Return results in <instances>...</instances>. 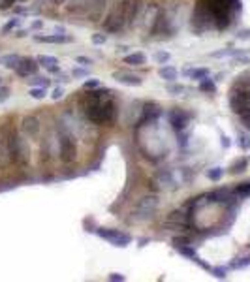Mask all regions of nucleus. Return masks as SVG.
Instances as JSON below:
<instances>
[{
	"label": "nucleus",
	"instance_id": "26",
	"mask_svg": "<svg viewBox=\"0 0 250 282\" xmlns=\"http://www.w3.org/2000/svg\"><path fill=\"white\" fill-rule=\"evenodd\" d=\"M235 194L239 197H250V183H241L235 188Z\"/></svg>",
	"mask_w": 250,
	"mask_h": 282
},
{
	"label": "nucleus",
	"instance_id": "5",
	"mask_svg": "<svg viewBox=\"0 0 250 282\" xmlns=\"http://www.w3.org/2000/svg\"><path fill=\"white\" fill-rule=\"evenodd\" d=\"M126 23V17H124V6H122V2H120L119 6H115L113 8V12L107 15L106 19V28L109 32H117L120 30L122 26Z\"/></svg>",
	"mask_w": 250,
	"mask_h": 282
},
{
	"label": "nucleus",
	"instance_id": "42",
	"mask_svg": "<svg viewBox=\"0 0 250 282\" xmlns=\"http://www.w3.org/2000/svg\"><path fill=\"white\" fill-rule=\"evenodd\" d=\"M75 62L81 64V66H91V64H92V59H89V57H75Z\"/></svg>",
	"mask_w": 250,
	"mask_h": 282
},
{
	"label": "nucleus",
	"instance_id": "41",
	"mask_svg": "<svg viewBox=\"0 0 250 282\" xmlns=\"http://www.w3.org/2000/svg\"><path fill=\"white\" fill-rule=\"evenodd\" d=\"M247 265H250V258H245V260H241V261H233V263H231V267H235V269L247 267Z\"/></svg>",
	"mask_w": 250,
	"mask_h": 282
},
{
	"label": "nucleus",
	"instance_id": "20",
	"mask_svg": "<svg viewBox=\"0 0 250 282\" xmlns=\"http://www.w3.org/2000/svg\"><path fill=\"white\" fill-rule=\"evenodd\" d=\"M28 83L32 87H44V88H47L51 85V79L45 77V75H32V79H28Z\"/></svg>",
	"mask_w": 250,
	"mask_h": 282
},
{
	"label": "nucleus",
	"instance_id": "24",
	"mask_svg": "<svg viewBox=\"0 0 250 282\" xmlns=\"http://www.w3.org/2000/svg\"><path fill=\"white\" fill-rule=\"evenodd\" d=\"M19 25H21V19H17V17H15V19H10L6 25L2 26V34H8V32H12V30H15V28H17Z\"/></svg>",
	"mask_w": 250,
	"mask_h": 282
},
{
	"label": "nucleus",
	"instance_id": "43",
	"mask_svg": "<svg viewBox=\"0 0 250 282\" xmlns=\"http://www.w3.org/2000/svg\"><path fill=\"white\" fill-rule=\"evenodd\" d=\"M71 75H73V77H87L89 72H87V70H81V68H75V70L71 72Z\"/></svg>",
	"mask_w": 250,
	"mask_h": 282
},
{
	"label": "nucleus",
	"instance_id": "32",
	"mask_svg": "<svg viewBox=\"0 0 250 282\" xmlns=\"http://www.w3.org/2000/svg\"><path fill=\"white\" fill-rule=\"evenodd\" d=\"M237 51L239 49H222V51H216V53H213L211 57H214V59H222V57H233Z\"/></svg>",
	"mask_w": 250,
	"mask_h": 282
},
{
	"label": "nucleus",
	"instance_id": "36",
	"mask_svg": "<svg viewBox=\"0 0 250 282\" xmlns=\"http://www.w3.org/2000/svg\"><path fill=\"white\" fill-rule=\"evenodd\" d=\"M213 271V275L216 277V279H226V275H227V269L226 267H214Z\"/></svg>",
	"mask_w": 250,
	"mask_h": 282
},
{
	"label": "nucleus",
	"instance_id": "50",
	"mask_svg": "<svg viewBox=\"0 0 250 282\" xmlns=\"http://www.w3.org/2000/svg\"><path fill=\"white\" fill-rule=\"evenodd\" d=\"M51 2H53V4H55V6H62V4H66V2H68V0H51Z\"/></svg>",
	"mask_w": 250,
	"mask_h": 282
},
{
	"label": "nucleus",
	"instance_id": "35",
	"mask_svg": "<svg viewBox=\"0 0 250 282\" xmlns=\"http://www.w3.org/2000/svg\"><path fill=\"white\" fill-rule=\"evenodd\" d=\"M98 87H100L98 79H87L83 83V88H87V90H92V88H98Z\"/></svg>",
	"mask_w": 250,
	"mask_h": 282
},
{
	"label": "nucleus",
	"instance_id": "10",
	"mask_svg": "<svg viewBox=\"0 0 250 282\" xmlns=\"http://www.w3.org/2000/svg\"><path fill=\"white\" fill-rule=\"evenodd\" d=\"M113 79L119 81L120 85H126V87H139L143 83V79L139 75L132 74V72H124V70L113 72Z\"/></svg>",
	"mask_w": 250,
	"mask_h": 282
},
{
	"label": "nucleus",
	"instance_id": "11",
	"mask_svg": "<svg viewBox=\"0 0 250 282\" xmlns=\"http://www.w3.org/2000/svg\"><path fill=\"white\" fill-rule=\"evenodd\" d=\"M207 201H209V203L229 205V203L233 201V194H231V190H227V188H218V190H213V192L207 196Z\"/></svg>",
	"mask_w": 250,
	"mask_h": 282
},
{
	"label": "nucleus",
	"instance_id": "34",
	"mask_svg": "<svg viewBox=\"0 0 250 282\" xmlns=\"http://www.w3.org/2000/svg\"><path fill=\"white\" fill-rule=\"evenodd\" d=\"M10 87H4V85H0V104H4L6 100L10 98Z\"/></svg>",
	"mask_w": 250,
	"mask_h": 282
},
{
	"label": "nucleus",
	"instance_id": "23",
	"mask_svg": "<svg viewBox=\"0 0 250 282\" xmlns=\"http://www.w3.org/2000/svg\"><path fill=\"white\" fill-rule=\"evenodd\" d=\"M200 90H203V92H216V85H214V81H211L209 77H205V79H202L200 81Z\"/></svg>",
	"mask_w": 250,
	"mask_h": 282
},
{
	"label": "nucleus",
	"instance_id": "13",
	"mask_svg": "<svg viewBox=\"0 0 250 282\" xmlns=\"http://www.w3.org/2000/svg\"><path fill=\"white\" fill-rule=\"evenodd\" d=\"M34 40L40 42V43H66V42H70V38L66 36V34H49V36L36 34Z\"/></svg>",
	"mask_w": 250,
	"mask_h": 282
},
{
	"label": "nucleus",
	"instance_id": "12",
	"mask_svg": "<svg viewBox=\"0 0 250 282\" xmlns=\"http://www.w3.org/2000/svg\"><path fill=\"white\" fill-rule=\"evenodd\" d=\"M12 162V154H10V147H8V141L6 137L0 132V170H4L8 164Z\"/></svg>",
	"mask_w": 250,
	"mask_h": 282
},
{
	"label": "nucleus",
	"instance_id": "7",
	"mask_svg": "<svg viewBox=\"0 0 250 282\" xmlns=\"http://www.w3.org/2000/svg\"><path fill=\"white\" fill-rule=\"evenodd\" d=\"M38 68H40V64L36 59H30V57H26V59H21L19 62V66L15 68V72L19 77H32V75L38 74Z\"/></svg>",
	"mask_w": 250,
	"mask_h": 282
},
{
	"label": "nucleus",
	"instance_id": "51",
	"mask_svg": "<svg viewBox=\"0 0 250 282\" xmlns=\"http://www.w3.org/2000/svg\"><path fill=\"white\" fill-rule=\"evenodd\" d=\"M0 85H2V77H0Z\"/></svg>",
	"mask_w": 250,
	"mask_h": 282
},
{
	"label": "nucleus",
	"instance_id": "47",
	"mask_svg": "<svg viewBox=\"0 0 250 282\" xmlns=\"http://www.w3.org/2000/svg\"><path fill=\"white\" fill-rule=\"evenodd\" d=\"M32 30H40V28H44V21H34L32 25H30Z\"/></svg>",
	"mask_w": 250,
	"mask_h": 282
},
{
	"label": "nucleus",
	"instance_id": "46",
	"mask_svg": "<svg viewBox=\"0 0 250 282\" xmlns=\"http://www.w3.org/2000/svg\"><path fill=\"white\" fill-rule=\"evenodd\" d=\"M47 72H49V74H60V66H59V64H55V66H49Z\"/></svg>",
	"mask_w": 250,
	"mask_h": 282
},
{
	"label": "nucleus",
	"instance_id": "38",
	"mask_svg": "<svg viewBox=\"0 0 250 282\" xmlns=\"http://www.w3.org/2000/svg\"><path fill=\"white\" fill-rule=\"evenodd\" d=\"M239 145L241 149H250V135H239Z\"/></svg>",
	"mask_w": 250,
	"mask_h": 282
},
{
	"label": "nucleus",
	"instance_id": "8",
	"mask_svg": "<svg viewBox=\"0 0 250 282\" xmlns=\"http://www.w3.org/2000/svg\"><path fill=\"white\" fill-rule=\"evenodd\" d=\"M188 123H190V115L184 113L182 109H175L169 113V124H171L175 130H179V132H182V130L188 126Z\"/></svg>",
	"mask_w": 250,
	"mask_h": 282
},
{
	"label": "nucleus",
	"instance_id": "28",
	"mask_svg": "<svg viewBox=\"0 0 250 282\" xmlns=\"http://www.w3.org/2000/svg\"><path fill=\"white\" fill-rule=\"evenodd\" d=\"M222 175H224V170H222V168H211V170L207 172V177H209L211 181H220Z\"/></svg>",
	"mask_w": 250,
	"mask_h": 282
},
{
	"label": "nucleus",
	"instance_id": "16",
	"mask_svg": "<svg viewBox=\"0 0 250 282\" xmlns=\"http://www.w3.org/2000/svg\"><path fill=\"white\" fill-rule=\"evenodd\" d=\"M184 75H188L190 79H196V81H202L205 77H209V70L207 68H188V70H184Z\"/></svg>",
	"mask_w": 250,
	"mask_h": 282
},
{
	"label": "nucleus",
	"instance_id": "52",
	"mask_svg": "<svg viewBox=\"0 0 250 282\" xmlns=\"http://www.w3.org/2000/svg\"><path fill=\"white\" fill-rule=\"evenodd\" d=\"M40 2H45V0H40Z\"/></svg>",
	"mask_w": 250,
	"mask_h": 282
},
{
	"label": "nucleus",
	"instance_id": "15",
	"mask_svg": "<svg viewBox=\"0 0 250 282\" xmlns=\"http://www.w3.org/2000/svg\"><path fill=\"white\" fill-rule=\"evenodd\" d=\"M158 75H160L164 81H169V83H171V81H175V79H177L179 72L173 68V66H162V68L158 70Z\"/></svg>",
	"mask_w": 250,
	"mask_h": 282
},
{
	"label": "nucleus",
	"instance_id": "21",
	"mask_svg": "<svg viewBox=\"0 0 250 282\" xmlns=\"http://www.w3.org/2000/svg\"><path fill=\"white\" fill-rule=\"evenodd\" d=\"M36 61H38V64H40V66H44V68H49V66H55V64H59L57 57H51V55H40Z\"/></svg>",
	"mask_w": 250,
	"mask_h": 282
},
{
	"label": "nucleus",
	"instance_id": "4",
	"mask_svg": "<svg viewBox=\"0 0 250 282\" xmlns=\"http://www.w3.org/2000/svg\"><path fill=\"white\" fill-rule=\"evenodd\" d=\"M98 235L102 237V239H106L109 241L113 246H120V248H124V246H128L132 243V237L128 233L124 232H119V230H111V228H100L98 230Z\"/></svg>",
	"mask_w": 250,
	"mask_h": 282
},
{
	"label": "nucleus",
	"instance_id": "29",
	"mask_svg": "<svg viewBox=\"0 0 250 282\" xmlns=\"http://www.w3.org/2000/svg\"><path fill=\"white\" fill-rule=\"evenodd\" d=\"M233 61L239 62V64H249L250 62V53H243V51L239 49L235 55H233Z\"/></svg>",
	"mask_w": 250,
	"mask_h": 282
},
{
	"label": "nucleus",
	"instance_id": "17",
	"mask_svg": "<svg viewBox=\"0 0 250 282\" xmlns=\"http://www.w3.org/2000/svg\"><path fill=\"white\" fill-rule=\"evenodd\" d=\"M158 115H160V108L155 106V104H151V106H147V108H145V113H143L141 123H147V121H149V123H153Z\"/></svg>",
	"mask_w": 250,
	"mask_h": 282
},
{
	"label": "nucleus",
	"instance_id": "49",
	"mask_svg": "<svg viewBox=\"0 0 250 282\" xmlns=\"http://www.w3.org/2000/svg\"><path fill=\"white\" fill-rule=\"evenodd\" d=\"M26 34H28L26 30H17V32H15V36H17V38H24Z\"/></svg>",
	"mask_w": 250,
	"mask_h": 282
},
{
	"label": "nucleus",
	"instance_id": "6",
	"mask_svg": "<svg viewBox=\"0 0 250 282\" xmlns=\"http://www.w3.org/2000/svg\"><path fill=\"white\" fill-rule=\"evenodd\" d=\"M40 130H42V124L38 121V117H34V115L23 117V121H21V134L24 137H36V135L40 134Z\"/></svg>",
	"mask_w": 250,
	"mask_h": 282
},
{
	"label": "nucleus",
	"instance_id": "19",
	"mask_svg": "<svg viewBox=\"0 0 250 282\" xmlns=\"http://www.w3.org/2000/svg\"><path fill=\"white\" fill-rule=\"evenodd\" d=\"M247 166H249V160L243 156V158L235 160V162L231 164V168H229V173H233V175H239V173H243L245 170H247Z\"/></svg>",
	"mask_w": 250,
	"mask_h": 282
},
{
	"label": "nucleus",
	"instance_id": "3",
	"mask_svg": "<svg viewBox=\"0 0 250 282\" xmlns=\"http://www.w3.org/2000/svg\"><path fill=\"white\" fill-rule=\"evenodd\" d=\"M59 143H60V160H62L64 164H71L73 160L77 158V145H75L73 134L68 132L66 128H62V130H60Z\"/></svg>",
	"mask_w": 250,
	"mask_h": 282
},
{
	"label": "nucleus",
	"instance_id": "48",
	"mask_svg": "<svg viewBox=\"0 0 250 282\" xmlns=\"http://www.w3.org/2000/svg\"><path fill=\"white\" fill-rule=\"evenodd\" d=\"M222 147L224 149L229 147V137H226V135H222Z\"/></svg>",
	"mask_w": 250,
	"mask_h": 282
},
{
	"label": "nucleus",
	"instance_id": "33",
	"mask_svg": "<svg viewBox=\"0 0 250 282\" xmlns=\"http://www.w3.org/2000/svg\"><path fill=\"white\" fill-rule=\"evenodd\" d=\"M106 42H107V34H104V32L92 34V43H94V45H104Z\"/></svg>",
	"mask_w": 250,
	"mask_h": 282
},
{
	"label": "nucleus",
	"instance_id": "37",
	"mask_svg": "<svg viewBox=\"0 0 250 282\" xmlns=\"http://www.w3.org/2000/svg\"><path fill=\"white\" fill-rule=\"evenodd\" d=\"M64 98V88L62 87H57V88H53V92H51V100H60Z\"/></svg>",
	"mask_w": 250,
	"mask_h": 282
},
{
	"label": "nucleus",
	"instance_id": "44",
	"mask_svg": "<svg viewBox=\"0 0 250 282\" xmlns=\"http://www.w3.org/2000/svg\"><path fill=\"white\" fill-rule=\"evenodd\" d=\"M15 2H19V0H2V4H0V8L2 10H6V8H12Z\"/></svg>",
	"mask_w": 250,
	"mask_h": 282
},
{
	"label": "nucleus",
	"instance_id": "9",
	"mask_svg": "<svg viewBox=\"0 0 250 282\" xmlns=\"http://www.w3.org/2000/svg\"><path fill=\"white\" fill-rule=\"evenodd\" d=\"M122 6H124L126 23H128V25H134V21L137 19L139 10H141V0H122Z\"/></svg>",
	"mask_w": 250,
	"mask_h": 282
},
{
	"label": "nucleus",
	"instance_id": "39",
	"mask_svg": "<svg viewBox=\"0 0 250 282\" xmlns=\"http://www.w3.org/2000/svg\"><path fill=\"white\" fill-rule=\"evenodd\" d=\"M107 281H111V282H122V281H126V277H124V275H120V273H111V275L107 277Z\"/></svg>",
	"mask_w": 250,
	"mask_h": 282
},
{
	"label": "nucleus",
	"instance_id": "14",
	"mask_svg": "<svg viewBox=\"0 0 250 282\" xmlns=\"http://www.w3.org/2000/svg\"><path fill=\"white\" fill-rule=\"evenodd\" d=\"M19 62H21V57L17 53H8V55L0 57V66H4L8 70H15L19 66Z\"/></svg>",
	"mask_w": 250,
	"mask_h": 282
},
{
	"label": "nucleus",
	"instance_id": "2",
	"mask_svg": "<svg viewBox=\"0 0 250 282\" xmlns=\"http://www.w3.org/2000/svg\"><path fill=\"white\" fill-rule=\"evenodd\" d=\"M229 108L233 113L243 115L245 111L250 109V88L237 83V85L231 88V94H229Z\"/></svg>",
	"mask_w": 250,
	"mask_h": 282
},
{
	"label": "nucleus",
	"instance_id": "31",
	"mask_svg": "<svg viewBox=\"0 0 250 282\" xmlns=\"http://www.w3.org/2000/svg\"><path fill=\"white\" fill-rule=\"evenodd\" d=\"M169 59H171V55H169L167 51H158V53H155V61L158 62V64H166Z\"/></svg>",
	"mask_w": 250,
	"mask_h": 282
},
{
	"label": "nucleus",
	"instance_id": "30",
	"mask_svg": "<svg viewBox=\"0 0 250 282\" xmlns=\"http://www.w3.org/2000/svg\"><path fill=\"white\" fill-rule=\"evenodd\" d=\"M184 213H181V211H173L171 215H169V218H167V222H177V224H182L184 226Z\"/></svg>",
	"mask_w": 250,
	"mask_h": 282
},
{
	"label": "nucleus",
	"instance_id": "1",
	"mask_svg": "<svg viewBox=\"0 0 250 282\" xmlns=\"http://www.w3.org/2000/svg\"><path fill=\"white\" fill-rule=\"evenodd\" d=\"M158 211V197L156 196H143L136 207L132 209V218L136 222H145L151 220Z\"/></svg>",
	"mask_w": 250,
	"mask_h": 282
},
{
	"label": "nucleus",
	"instance_id": "18",
	"mask_svg": "<svg viewBox=\"0 0 250 282\" xmlns=\"http://www.w3.org/2000/svg\"><path fill=\"white\" fill-rule=\"evenodd\" d=\"M145 61H147V57H145L143 53H132V55H126V57H124V62L130 64V66H143Z\"/></svg>",
	"mask_w": 250,
	"mask_h": 282
},
{
	"label": "nucleus",
	"instance_id": "27",
	"mask_svg": "<svg viewBox=\"0 0 250 282\" xmlns=\"http://www.w3.org/2000/svg\"><path fill=\"white\" fill-rule=\"evenodd\" d=\"M167 92H169V94H173V96H179V94H182V92H184V87L181 85V83H173V81H171V83L167 85Z\"/></svg>",
	"mask_w": 250,
	"mask_h": 282
},
{
	"label": "nucleus",
	"instance_id": "22",
	"mask_svg": "<svg viewBox=\"0 0 250 282\" xmlns=\"http://www.w3.org/2000/svg\"><path fill=\"white\" fill-rule=\"evenodd\" d=\"M28 94H30V98L34 100H44L47 96V90H45L44 87H32V88L28 90Z\"/></svg>",
	"mask_w": 250,
	"mask_h": 282
},
{
	"label": "nucleus",
	"instance_id": "45",
	"mask_svg": "<svg viewBox=\"0 0 250 282\" xmlns=\"http://www.w3.org/2000/svg\"><path fill=\"white\" fill-rule=\"evenodd\" d=\"M237 38H239V40H249V38H250V30H249V28H247V30H241V32L237 34Z\"/></svg>",
	"mask_w": 250,
	"mask_h": 282
},
{
	"label": "nucleus",
	"instance_id": "53",
	"mask_svg": "<svg viewBox=\"0 0 250 282\" xmlns=\"http://www.w3.org/2000/svg\"><path fill=\"white\" fill-rule=\"evenodd\" d=\"M19 2H24V0H19Z\"/></svg>",
	"mask_w": 250,
	"mask_h": 282
},
{
	"label": "nucleus",
	"instance_id": "25",
	"mask_svg": "<svg viewBox=\"0 0 250 282\" xmlns=\"http://www.w3.org/2000/svg\"><path fill=\"white\" fill-rule=\"evenodd\" d=\"M104 6H106V0H92V6H91V15H100L102 10H104Z\"/></svg>",
	"mask_w": 250,
	"mask_h": 282
},
{
	"label": "nucleus",
	"instance_id": "40",
	"mask_svg": "<svg viewBox=\"0 0 250 282\" xmlns=\"http://www.w3.org/2000/svg\"><path fill=\"white\" fill-rule=\"evenodd\" d=\"M239 117H241V121H243V124H245V128L250 130V109L245 111V113H243V115H239Z\"/></svg>",
	"mask_w": 250,
	"mask_h": 282
}]
</instances>
